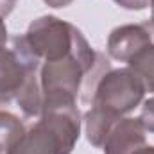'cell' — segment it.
Returning a JSON list of instances; mask_svg holds the SVG:
<instances>
[{
	"instance_id": "9c48e42d",
	"label": "cell",
	"mask_w": 154,
	"mask_h": 154,
	"mask_svg": "<svg viewBox=\"0 0 154 154\" xmlns=\"http://www.w3.org/2000/svg\"><path fill=\"white\" fill-rule=\"evenodd\" d=\"M140 122L143 125V129L147 133L154 134V97L147 99L142 106V113H140Z\"/></svg>"
},
{
	"instance_id": "4fadbf2b",
	"label": "cell",
	"mask_w": 154,
	"mask_h": 154,
	"mask_svg": "<svg viewBox=\"0 0 154 154\" xmlns=\"http://www.w3.org/2000/svg\"><path fill=\"white\" fill-rule=\"evenodd\" d=\"M7 27H5V23H4V18H0V47H5V43H7Z\"/></svg>"
},
{
	"instance_id": "ba28073f",
	"label": "cell",
	"mask_w": 154,
	"mask_h": 154,
	"mask_svg": "<svg viewBox=\"0 0 154 154\" xmlns=\"http://www.w3.org/2000/svg\"><path fill=\"white\" fill-rule=\"evenodd\" d=\"M25 133L23 122L16 115L0 109V154H7L9 149Z\"/></svg>"
},
{
	"instance_id": "5b68a950",
	"label": "cell",
	"mask_w": 154,
	"mask_h": 154,
	"mask_svg": "<svg viewBox=\"0 0 154 154\" xmlns=\"http://www.w3.org/2000/svg\"><path fill=\"white\" fill-rule=\"evenodd\" d=\"M151 41H152V27L149 20L143 23H125L115 27L109 32L106 52L111 59L127 63L138 50H142Z\"/></svg>"
},
{
	"instance_id": "7a4b0ae2",
	"label": "cell",
	"mask_w": 154,
	"mask_h": 154,
	"mask_svg": "<svg viewBox=\"0 0 154 154\" xmlns=\"http://www.w3.org/2000/svg\"><path fill=\"white\" fill-rule=\"evenodd\" d=\"M81 124L75 99L45 97L39 118L7 154H72L81 136Z\"/></svg>"
},
{
	"instance_id": "9a60e30c",
	"label": "cell",
	"mask_w": 154,
	"mask_h": 154,
	"mask_svg": "<svg viewBox=\"0 0 154 154\" xmlns=\"http://www.w3.org/2000/svg\"><path fill=\"white\" fill-rule=\"evenodd\" d=\"M149 7H151V11H152V16H151V18H154V0H149Z\"/></svg>"
},
{
	"instance_id": "8992f818",
	"label": "cell",
	"mask_w": 154,
	"mask_h": 154,
	"mask_svg": "<svg viewBox=\"0 0 154 154\" xmlns=\"http://www.w3.org/2000/svg\"><path fill=\"white\" fill-rule=\"evenodd\" d=\"M145 133L140 118L124 116L109 129L102 151L104 154H133L147 143Z\"/></svg>"
},
{
	"instance_id": "52a82bcc",
	"label": "cell",
	"mask_w": 154,
	"mask_h": 154,
	"mask_svg": "<svg viewBox=\"0 0 154 154\" xmlns=\"http://www.w3.org/2000/svg\"><path fill=\"white\" fill-rule=\"evenodd\" d=\"M149 22L152 27V41L147 43L127 61V68H131L142 81L145 91L154 93V18H151Z\"/></svg>"
},
{
	"instance_id": "277c9868",
	"label": "cell",
	"mask_w": 154,
	"mask_h": 154,
	"mask_svg": "<svg viewBox=\"0 0 154 154\" xmlns=\"http://www.w3.org/2000/svg\"><path fill=\"white\" fill-rule=\"evenodd\" d=\"M11 48L0 47V108L20 95L27 79L39 72V63L27 47L23 34L11 39Z\"/></svg>"
},
{
	"instance_id": "3957f363",
	"label": "cell",
	"mask_w": 154,
	"mask_h": 154,
	"mask_svg": "<svg viewBox=\"0 0 154 154\" xmlns=\"http://www.w3.org/2000/svg\"><path fill=\"white\" fill-rule=\"evenodd\" d=\"M23 38L34 57L43 63L70 54L84 39V34L70 22L54 14H45L31 22Z\"/></svg>"
},
{
	"instance_id": "6da1fadb",
	"label": "cell",
	"mask_w": 154,
	"mask_h": 154,
	"mask_svg": "<svg viewBox=\"0 0 154 154\" xmlns=\"http://www.w3.org/2000/svg\"><path fill=\"white\" fill-rule=\"evenodd\" d=\"M145 88L131 68H109L99 79L90 109L84 113L86 140L93 147H102L109 129L129 115L143 100Z\"/></svg>"
},
{
	"instance_id": "5bb4252c",
	"label": "cell",
	"mask_w": 154,
	"mask_h": 154,
	"mask_svg": "<svg viewBox=\"0 0 154 154\" xmlns=\"http://www.w3.org/2000/svg\"><path fill=\"white\" fill-rule=\"evenodd\" d=\"M133 154H154V145H143V147H140L138 151H134Z\"/></svg>"
},
{
	"instance_id": "8fae6325",
	"label": "cell",
	"mask_w": 154,
	"mask_h": 154,
	"mask_svg": "<svg viewBox=\"0 0 154 154\" xmlns=\"http://www.w3.org/2000/svg\"><path fill=\"white\" fill-rule=\"evenodd\" d=\"M18 0H0V18H5L13 13Z\"/></svg>"
},
{
	"instance_id": "30bf717a",
	"label": "cell",
	"mask_w": 154,
	"mask_h": 154,
	"mask_svg": "<svg viewBox=\"0 0 154 154\" xmlns=\"http://www.w3.org/2000/svg\"><path fill=\"white\" fill-rule=\"evenodd\" d=\"M113 2L127 11H142L149 7V0H113Z\"/></svg>"
},
{
	"instance_id": "7c38bea8",
	"label": "cell",
	"mask_w": 154,
	"mask_h": 154,
	"mask_svg": "<svg viewBox=\"0 0 154 154\" xmlns=\"http://www.w3.org/2000/svg\"><path fill=\"white\" fill-rule=\"evenodd\" d=\"M48 7H54V9H63V7H68L74 0H43Z\"/></svg>"
}]
</instances>
